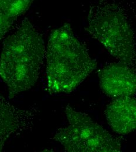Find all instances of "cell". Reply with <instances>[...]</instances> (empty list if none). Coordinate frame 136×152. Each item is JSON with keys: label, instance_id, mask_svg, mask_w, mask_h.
I'll use <instances>...</instances> for the list:
<instances>
[{"label": "cell", "instance_id": "cell-1", "mask_svg": "<svg viewBox=\"0 0 136 152\" xmlns=\"http://www.w3.org/2000/svg\"><path fill=\"white\" fill-rule=\"evenodd\" d=\"M42 34L27 18L7 38L0 56V77L12 98L37 83L45 57Z\"/></svg>", "mask_w": 136, "mask_h": 152}, {"label": "cell", "instance_id": "cell-2", "mask_svg": "<svg viewBox=\"0 0 136 152\" xmlns=\"http://www.w3.org/2000/svg\"><path fill=\"white\" fill-rule=\"evenodd\" d=\"M45 58L47 88L51 94L72 93L97 68L96 60L68 23L52 32Z\"/></svg>", "mask_w": 136, "mask_h": 152}, {"label": "cell", "instance_id": "cell-3", "mask_svg": "<svg viewBox=\"0 0 136 152\" xmlns=\"http://www.w3.org/2000/svg\"><path fill=\"white\" fill-rule=\"evenodd\" d=\"M86 30L119 62L136 70L135 32L121 6L107 0L92 5Z\"/></svg>", "mask_w": 136, "mask_h": 152}, {"label": "cell", "instance_id": "cell-4", "mask_svg": "<svg viewBox=\"0 0 136 152\" xmlns=\"http://www.w3.org/2000/svg\"><path fill=\"white\" fill-rule=\"evenodd\" d=\"M68 125L59 128L53 139L67 152H119L120 140L107 131L86 113L65 108Z\"/></svg>", "mask_w": 136, "mask_h": 152}, {"label": "cell", "instance_id": "cell-5", "mask_svg": "<svg viewBox=\"0 0 136 152\" xmlns=\"http://www.w3.org/2000/svg\"><path fill=\"white\" fill-rule=\"evenodd\" d=\"M97 75L101 90L109 97L132 96L136 93V70L124 63H109Z\"/></svg>", "mask_w": 136, "mask_h": 152}, {"label": "cell", "instance_id": "cell-6", "mask_svg": "<svg viewBox=\"0 0 136 152\" xmlns=\"http://www.w3.org/2000/svg\"><path fill=\"white\" fill-rule=\"evenodd\" d=\"M104 114L112 129L126 134L136 129V99L132 96L117 98L106 108Z\"/></svg>", "mask_w": 136, "mask_h": 152}, {"label": "cell", "instance_id": "cell-7", "mask_svg": "<svg viewBox=\"0 0 136 152\" xmlns=\"http://www.w3.org/2000/svg\"><path fill=\"white\" fill-rule=\"evenodd\" d=\"M22 113L0 95V152L10 137L22 126Z\"/></svg>", "mask_w": 136, "mask_h": 152}, {"label": "cell", "instance_id": "cell-8", "mask_svg": "<svg viewBox=\"0 0 136 152\" xmlns=\"http://www.w3.org/2000/svg\"><path fill=\"white\" fill-rule=\"evenodd\" d=\"M34 0H0V42Z\"/></svg>", "mask_w": 136, "mask_h": 152}]
</instances>
